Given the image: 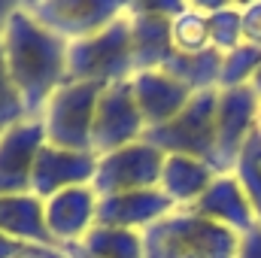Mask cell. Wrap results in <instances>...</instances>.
Masks as SVG:
<instances>
[{
  "instance_id": "obj_1",
  "label": "cell",
  "mask_w": 261,
  "mask_h": 258,
  "mask_svg": "<svg viewBox=\"0 0 261 258\" xmlns=\"http://www.w3.org/2000/svg\"><path fill=\"white\" fill-rule=\"evenodd\" d=\"M6 70L21 97L24 119H43L52 94L67 85V52L70 43L46 31L37 18L18 6L0 37Z\"/></svg>"
},
{
  "instance_id": "obj_2",
  "label": "cell",
  "mask_w": 261,
  "mask_h": 258,
  "mask_svg": "<svg viewBox=\"0 0 261 258\" xmlns=\"http://www.w3.org/2000/svg\"><path fill=\"white\" fill-rule=\"evenodd\" d=\"M240 237L192 210H173L143 231V258H234Z\"/></svg>"
},
{
  "instance_id": "obj_3",
  "label": "cell",
  "mask_w": 261,
  "mask_h": 258,
  "mask_svg": "<svg viewBox=\"0 0 261 258\" xmlns=\"http://www.w3.org/2000/svg\"><path fill=\"white\" fill-rule=\"evenodd\" d=\"M134 76V52H130V21L128 12L116 18L100 34L70 43L67 52V82H100L116 85Z\"/></svg>"
},
{
  "instance_id": "obj_4",
  "label": "cell",
  "mask_w": 261,
  "mask_h": 258,
  "mask_svg": "<svg viewBox=\"0 0 261 258\" xmlns=\"http://www.w3.org/2000/svg\"><path fill=\"white\" fill-rule=\"evenodd\" d=\"M216 104L219 91H200L167 125L149 128L143 140L161 155H186L216 170Z\"/></svg>"
},
{
  "instance_id": "obj_5",
  "label": "cell",
  "mask_w": 261,
  "mask_h": 258,
  "mask_svg": "<svg viewBox=\"0 0 261 258\" xmlns=\"http://www.w3.org/2000/svg\"><path fill=\"white\" fill-rule=\"evenodd\" d=\"M107 85L100 82H67L61 85L46 113H43V131L46 143L73 152H91V125L94 110Z\"/></svg>"
},
{
  "instance_id": "obj_6",
  "label": "cell",
  "mask_w": 261,
  "mask_h": 258,
  "mask_svg": "<svg viewBox=\"0 0 261 258\" xmlns=\"http://www.w3.org/2000/svg\"><path fill=\"white\" fill-rule=\"evenodd\" d=\"M21 6L31 18L67 43L88 40L128 12L125 0H31Z\"/></svg>"
},
{
  "instance_id": "obj_7",
  "label": "cell",
  "mask_w": 261,
  "mask_h": 258,
  "mask_svg": "<svg viewBox=\"0 0 261 258\" xmlns=\"http://www.w3.org/2000/svg\"><path fill=\"white\" fill-rule=\"evenodd\" d=\"M161 167H164V155L155 146H149L146 140H140V143H130L125 149H116L97 158L91 189L97 197L158 189Z\"/></svg>"
},
{
  "instance_id": "obj_8",
  "label": "cell",
  "mask_w": 261,
  "mask_h": 258,
  "mask_svg": "<svg viewBox=\"0 0 261 258\" xmlns=\"http://www.w3.org/2000/svg\"><path fill=\"white\" fill-rule=\"evenodd\" d=\"M186 3L179 0H149V3H128L130 21V52H134V73L161 70L173 55L170 21L179 15Z\"/></svg>"
},
{
  "instance_id": "obj_9",
  "label": "cell",
  "mask_w": 261,
  "mask_h": 258,
  "mask_svg": "<svg viewBox=\"0 0 261 258\" xmlns=\"http://www.w3.org/2000/svg\"><path fill=\"white\" fill-rule=\"evenodd\" d=\"M146 134L143 116L137 110L134 91H130V79L128 82H116L107 85L97 110H94V125H91V152L110 155L116 149H125L130 143H140Z\"/></svg>"
},
{
  "instance_id": "obj_10",
  "label": "cell",
  "mask_w": 261,
  "mask_h": 258,
  "mask_svg": "<svg viewBox=\"0 0 261 258\" xmlns=\"http://www.w3.org/2000/svg\"><path fill=\"white\" fill-rule=\"evenodd\" d=\"M258 116V97L249 85L219 91L216 104V173H231L249 143Z\"/></svg>"
},
{
  "instance_id": "obj_11",
  "label": "cell",
  "mask_w": 261,
  "mask_h": 258,
  "mask_svg": "<svg viewBox=\"0 0 261 258\" xmlns=\"http://www.w3.org/2000/svg\"><path fill=\"white\" fill-rule=\"evenodd\" d=\"M43 143V119H21L0 134V197L31 194V176Z\"/></svg>"
},
{
  "instance_id": "obj_12",
  "label": "cell",
  "mask_w": 261,
  "mask_h": 258,
  "mask_svg": "<svg viewBox=\"0 0 261 258\" xmlns=\"http://www.w3.org/2000/svg\"><path fill=\"white\" fill-rule=\"evenodd\" d=\"M94 170H97L94 152H73V149H58L43 143L34 164V176H31V194L40 200H49L67 189L91 186Z\"/></svg>"
},
{
  "instance_id": "obj_13",
  "label": "cell",
  "mask_w": 261,
  "mask_h": 258,
  "mask_svg": "<svg viewBox=\"0 0 261 258\" xmlns=\"http://www.w3.org/2000/svg\"><path fill=\"white\" fill-rule=\"evenodd\" d=\"M173 210H176V203L161 192V189L113 194V197H97L94 225H103V228H125V231L143 234L149 225H155L158 219L170 216Z\"/></svg>"
},
{
  "instance_id": "obj_14",
  "label": "cell",
  "mask_w": 261,
  "mask_h": 258,
  "mask_svg": "<svg viewBox=\"0 0 261 258\" xmlns=\"http://www.w3.org/2000/svg\"><path fill=\"white\" fill-rule=\"evenodd\" d=\"M130 91H134V100H137V110L143 116L146 131L176 119L189 107V100L195 97L192 88H186L182 82H176L173 76H167L161 70L134 73L130 76Z\"/></svg>"
},
{
  "instance_id": "obj_15",
  "label": "cell",
  "mask_w": 261,
  "mask_h": 258,
  "mask_svg": "<svg viewBox=\"0 0 261 258\" xmlns=\"http://www.w3.org/2000/svg\"><path fill=\"white\" fill-rule=\"evenodd\" d=\"M186 210H192L200 219H210V222L234 231L237 237L249 234L258 225L255 213H252V203L243 194V189H240V183H237L234 173H219L213 179V186L200 194L192 207H186Z\"/></svg>"
},
{
  "instance_id": "obj_16",
  "label": "cell",
  "mask_w": 261,
  "mask_h": 258,
  "mask_svg": "<svg viewBox=\"0 0 261 258\" xmlns=\"http://www.w3.org/2000/svg\"><path fill=\"white\" fill-rule=\"evenodd\" d=\"M43 203H46V228H49V237L55 246L82 243V237L94 228L97 194L91 186L67 189Z\"/></svg>"
},
{
  "instance_id": "obj_17",
  "label": "cell",
  "mask_w": 261,
  "mask_h": 258,
  "mask_svg": "<svg viewBox=\"0 0 261 258\" xmlns=\"http://www.w3.org/2000/svg\"><path fill=\"white\" fill-rule=\"evenodd\" d=\"M0 234L31 246H55L46 228V203L34 194L0 197Z\"/></svg>"
},
{
  "instance_id": "obj_18",
  "label": "cell",
  "mask_w": 261,
  "mask_h": 258,
  "mask_svg": "<svg viewBox=\"0 0 261 258\" xmlns=\"http://www.w3.org/2000/svg\"><path fill=\"white\" fill-rule=\"evenodd\" d=\"M216 176H219V173H216L210 164L197 161V158L164 155V167H161V183H158V189L176 203V210H186V207H192L197 197L213 186Z\"/></svg>"
},
{
  "instance_id": "obj_19",
  "label": "cell",
  "mask_w": 261,
  "mask_h": 258,
  "mask_svg": "<svg viewBox=\"0 0 261 258\" xmlns=\"http://www.w3.org/2000/svg\"><path fill=\"white\" fill-rule=\"evenodd\" d=\"M161 73L173 76L176 82H182L186 88H192L195 94L200 91H219V76H222V52L206 49L197 55H182L173 52L167 58V64L161 67Z\"/></svg>"
},
{
  "instance_id": "obj_20",
  "label": "cell",
  "mask_w": 261,
  "mask_h": 258,
  "mask_svg": "<svg viewBox=\"0 0 261 258\" xmlns=\"http://www.w3.org/2000/svg\"><path fill=\"white\" fill-rule=\"evenodd\" d=\"M76 246L91 258H143V234L94 225Z\"/></svg>"
},
{
  "instance_id": "obj_21",
  "label": "cell",
  "mask_w": 261,
  "mask_h": 258,
  "mask_svg": "<svg viewBox=\"0 0 261 258\" xmlns=\"http://www.w3.org/2000/svg\"><path fill=\"white\" fill-rule=\"evenodd\" d=\"M170 40H173V52H182V55H197V52L213 49L206 12L197 9L195 3H186V9L179 15H173V21H170Z\"/></svg>"
},
{
  "instance_id": "obj_22",
  "label": "cell",
  "mask_w": 261,
  "mask_h": 258,
  "mask_svg": "<svg viewBox=\"0 0 261 258\" xmlns=\"http://www.w3.org/2000/svg\"><path fill=\"white\" fill-rule=\"evenodd\" d=\"M206 28H210V46L222 55L234 52L243 46V28H240V6L222 3L206 12Z\"/></svg>"
},
{
  "instance_id": "obj_23",
  "label": "cell",
  "mask_w": 261,
  "mask_h": 258,
  "mask_svg": "<svg viewBox=\"0 0 261 258\" xmlns=\"http://www.w3.org/2000/svg\"><path fill=\"white\" fill-rule=\"evenodd\" d=\"M231 173L237 176L243 194L249 197L252 213H255V222L261 225V143H258L255 134H252L249 143L243 146V152H240V158H237V164H234Z\"/></svg>"
},
{
  "instance_id": "obj_24",
  "label": "cell",
  "mask_w": 261,
  "mask_h": 258,
  "mask_svg": "<svg viewBox=\"0 0 261 258\" xmlns=\"http://www.w3.org/2000/svg\"><path fill=\"white\" fill-rule=\"evenodd\" d=\"M261 67V49L258 46H237L234 52L222 55V76H219V91L228 88H243L249 85V79L255 76Z\"/></svg>"
},
{
  "instance_id": "obj_25",
  "label": "cell",
  "mask_w": 261,
  "mask_h": 258,
  "mask_svg": "<svg viewBox=\"0 0 261 258\" xmlns=\"http://www.w3.org/2000/svg\"><path fill=\"white\" fill-rule=\"evenodd\" d=\"M24 119V107L21 97L12 85V76L6 70V58H3V43H0V134L12 125H18Z\"/></svg>"
},
{
  "instance_id": "obj_26",
  "label": "cell",
  "mask_w": 261,
  "mask_h": 258,
  "mask_svg": "<svg viewBox=\"0 0 261 258\" xmlns=\"http://www.w3.org/2000/svg\"><path fill=\"white\" fill-rule=\"evenodd\" d=\"M240 28H243V43L261 49V0L240 6Z\"/></svg>"
},
{
  "instance_id": "obj_27",
  "label": "cell",
  "mask_w": 261,
  "mask_h": 258,
  "mask_svg": "<svg viewBox=\"0 0 261 258\" xmlns=\"http://www.w3.org/2000/svg\"><path fill=\"white\" fill-rule=\"evenodd\" d=\"M234 258H261V225H255L249 234L240 237V243H237V255Z\"/></svg>"
},
{
  "instance_id": "obj_28",
  "label": "cell",
  "mask_w": 261,
  "mask_h": 258,
  "mask_svg": "<svg viewBox=\"0 0 261 258\" xmlns=\"http://www.w3.org/2000/svg\"><path fill=\"white\" fill-rule=\"evenodd\" d=\"M31 243H21V240H12L6 234H0V258H18Z\"/></svg>"
},
{
  "instance_id": "obj_29",
  "label": "cell",
  "mask_w": 261,
  "mask_h": 258,
  "mask_svg": "<svg viewBox=\"0 0 261 258\" xmlns=\"http://www.w3.org/2000/svg\"><path fill=\"white\" fill-rule=\"evenodd\" d=\"M18 258H70V255L58 246H28Z\"/></svg>"
},
{
  "instance_id": "obj_30",
  "label": "cell",
  "mask_w": 261,
  "mask_h": 258,
  "mask_svg": "<svg viewBox=\"0 0 261 258\" xmlns=\"http://www.w3.org/2000/svg\"><path fill=\"white\" fill-rule=\"evenodd\" d=\"M18 6L21 3H15V0H0V37H3V31H6V24H9V18Z\"/></svg>"
},
{
  "instance_id": "obj_31",
  "label": "cell",
  "mask_w": 261,
  "mask_h": 258,
  "mask_svg": "<svg viewBox=\"0 0 261 258\" xmlns=\"http://www.w3.org/2000/svg\"><path fill=\"white\" fill-rule=\"evenodd\" d=\"M249 88H252V94L258 97V104H261V67L255 70V76L249 79Z\"/></svg>"
},
{
  "instance_id": "obj_32",
  "label": "cell",
  "mask_w": 261,
  "mask_h": 258,
  "mask_svg": "<svg viewBox=\"0 0 261 258\" xmlns=\"http://www.w3.org/2000/svg\"><path fill=\"white\" fill-rule=\"evenodd\" d=\"M58 249H64V252H67L70 258H91L88 252H82V249H79L76 243H70V246H58Z\"/></svg>"
},
{
  "instance_id": "obj_33",
  "label": "cell",
  "mask_w": 261,
  "mask_h": 258,
  "mask_svg": "<svg viewBox=\"0 0 261 258\" xmlns=\"http://www.w3.org/2000/svg\"><path fill=\"white\" fill-rule=\"evenodd\" d=\"M252 134L258 137V143H261V104H258V116H255V131Z\"/></svg>"
}]
</instances>
